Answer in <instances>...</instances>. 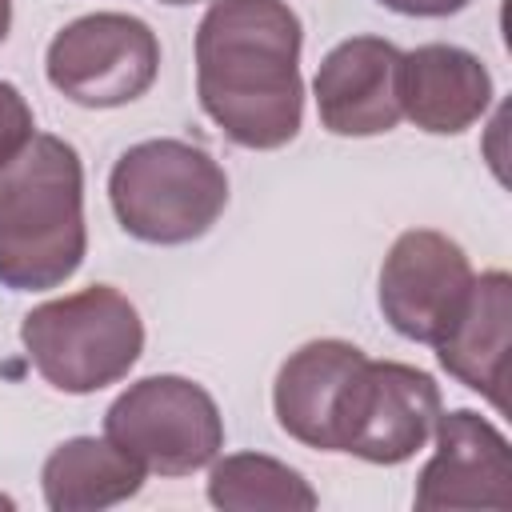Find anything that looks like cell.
<instances>
[{"label":"cell","mask_w":512,"mask_h":512,"mask_svg":"<svg viewBox=\"0 0 512 512\" xmlns=\"http://www.w3.org/2000/svg\"><path fill=\"white\" fill-rule=\"evenodd\" d=\"M400 16H452L460 8H468L472 0H376Z\"/></svg>","instance_id":"e0dca14e"},{"label":"cell","mask_w":512,"mask_h":512,"mask_svg":"<svg viewBox=\"0 0 512 512\" xmlns=\"http://www.w3.org/2000/svg\"><path fill=\"white\" fill-rule=\"evenodd\" d=\"M508 320H512V280L508 272H484L452 320V328L432 344L448 376L480 392L496 412H508Z\"/></svg>","instance_id":"4fadbf2b"},{"label":"cell","mask_w":512,"mask_h":512,"mask_svg":"<svg viewBox=\"0 0 512 512\" xmlns=\"http://www.w3.org/2000/svg\"><path fill=\"white\" fill-rule=\"evenodd\" d=\"M0 504H4V508H12V500H4V496H0Z\"/></svg>","instance_id":"ffe728a7"},{"label":"cell","mask_w":512,"mask_h":512,"mask_svg":"<svg viewBox=\"0 0 512 512\" xmlns=\"http://www.w3.org/2000/svg\"><path fill=\"white\" fill-rule=\"evenodd\" d=\"M104 436L120 444L144 472L192 476L224 448L216 400L184 376H144L128 384L104 412Z\"/></svg>","instance_id":"5b68a950"},{"label":"cell","mask_w":512,"mask_h":512,"mask_svg":"<svg viewBox=\"0 0 512 512\" xmlns=\"http://www.w3.org/2000/svg\"><path fill=\"white\" fill-rule=\"evenodd\" d=\"M300 16L284 0H212L196 28V96L240 148H284L304 120Z\"/></svg>","instance_id":"6da1fadb"},{"label":"cell","mask_w":512,"mask_h":512,"mask_svg":"<svg viewBox=\"0 0 512 512\" xmlns=\"http://www.w3.org/2000/svg\"><path fill=\"white\" fill-rule=\"evenodd\" d=\"M44 72L48 84L80 108H120L152 88L160 40L140 16L92 12L52 36Z\"/></svg>","instance_id":"8992f818"},{"label":"cell","mask_w":512,"mask_h":512,"mask_svg":"<svg viewBox=\"0 0 512 512\" xmlns=\"http://www.w3.org/2000/svg\"><path fill=\"white\" fill-rule=\"evenodd\" d=\"M120 228L144 244L200 240L228 204V176L212 152L188 140H140L108 176Z\"/></svg>","instance_id":"277c9868"},{"label":"cell","mask_w":512,"mask_h":512,"mask_svg":"<svg viewBox=\"0 0 512 512\" xmlns=\"http://www.w3.org/2000/svg\"><path fill=\"white\" fill-rule=\"evenodd\" d=\"M8 28H12V0H0V44H4Z\"/></svg>","instance_id":"ac0fdd59"},{"label":"cell","mask_w":512,"mask_h":512,"mask_svg":"<svg viewBox=\"0 0 512 512\" xmlns=\"http://www.w3.org/2000/svg\"><path fill=\"white\" fill-rule=\"evenodd\" d=\"M440 420V384L400 360H368L344 452L368 464L412 460Z\"/></svg>","instance_id":"8fae6325"},{"label":"cell","mask_w":512,"mask_h":512,"mask_svg":"<svg viewBox=\"0 0 512 512\" xmlns=\"http://www.w3.org/2000/svg\"><path fill=\"white\" fill-rule=\"evenodd\" d=\"M368 356L348 340H308L276 372L272 408L280 428L320 452H344L360 404Z\"/></svg>","instance_id":"ba28073f"},{"label":"cell","mask_w":512,"mask_h":512,"mask_svg":"<svg viewBox=\"0 0 512 512\" xmlns=\"http://www.w3.org/2000/svg\"><path fill=\"white\" fill-rule=\"evenodd\" d=\"M160 4H196V0H160Z\"/></svg>","instance_id":"d6986e66"},{"label":"cell","mask_w":512,"mask_h":512,"mask_svg":"<svg viewBox=\"0 0 512 512\" xmlns=\"http://www.w3.org/2000/svg\"><path fill=\"white\" fill-rule=\"evenodd\" d=\"M436 452L416 476L420 512H468V508H512V452L504 432L472 408L440 412Z\"/></svg>","instance_id":"9c48e42d"},{"label":"cell","mask_w":512,"mask_h":512,"mask_svg":"<svg viewBox=\"0 0 512 512\" xmlns=\"http://www.w3.org/2000/svg\"><path fill=\"white\" fill-rule=\"evenodd\" d=\"M88 248L84 168L68 140L36 132L0 168V284L44 292L64 284Z\"/></svg>","instance_id":"7a4b0ae2"},{"label":"cell","mask_w":512,"mask_h":512,"mask_svg":"<svg viewBox=\"0 0 512 512\" xmlns=\"http://www.w3.org/2000/svg\"><path fill=\"white\" fill-rule=\"evenodd\" d=\"M208 500L224 512H256V508L312 512L316 508L312 484L296 468L260 452H236L216 460L208 472Z\"/></svg>","instance_id":"9a60e30c"},{"label":"cell","mask_w":512,"mask_h":512,"mask_svg":"<svg viewBox=\"0 0 512 512\" xmlns=\"http://www.w3.org/2000/svg\"><path fill=\"white\" fill-rule=\"evenodd\" d=\"M144 468L108 436H76L64 440L40 472L44 484V504L52 512H88V508H108L144 488Z\"/></svg>","instance_id":"5bb4252c"},{"label":"cell","mask_w":512,"mask_h":512,"mask_svg":"<svg viewBox=\"0 0 512 512\" xmlns=\"http://www.w3.org/2000/svg\"><path fill=\"white\" fill-rule=\"evenodd\" d=\"M36 136V124H32V108L28 100L20 96L16 84L0 80V168L24 152V144Z\"/></svg>","instance_id":"2e32d148"},{"label":"cell","mask_w":512,"mask_h":512,"mask_svg":"<svg viewBox=\"0 0 512 512\" xmlns=\"http://www.w3.org/2000/svg\"><path fill=\"white\" fill-rule=\"evenodd\" d=\"M20 340L52 388L88 396L128 376L144 352V324L124 292L92 284L36 304L20 320Z\"/></svg>","instance_id":"3957f363"},{"label":"cell","mask_w":512,"mask_h":512,"mask_svg":"<svg viewBox=\"0 0 512 512\" xmlns=\"http://www.w3.org/2000/svg\"><path fill=\"white\" fill-rule=\"evenodd\" d=\"M472 280L476 272L456 240L432 228L400 232L380 264V312L400 336L436 344L460 316Z\"/></svg>","instance_id":"52a82bcc"},{"label":"cell","mask_w":512,"mask_h":512,"mask_svg":"<svg viewBox=\"0 0 512 512\" xmlns=\"http://www.w3.org/2000/svg\"><path fill=\"white\" fill-rule=\"evenodd\" d=\"M492 104V76L484 60L456 44H420L400 60V108L432 132L456 136L472 128Z\"/></svg>","instance_id":"7c38bea8"},{"label":"cell","mask_w":512,"mask_h":512,"mask_svg":"<svg viewBox=\"0 0 512 512\" xmlns=\"http://www.w3.org/2000/svg\"><path fill=\"white\" fill-rule=\"evenodd\" d=\"M404 52L380 36L340 40L316 68V112L332 136H380L404 116L400 108Z\"/></svg>","instance_id":"30bf717a"}]
</instances>
